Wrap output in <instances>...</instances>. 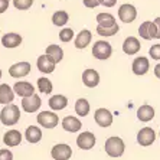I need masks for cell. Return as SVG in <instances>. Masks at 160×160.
<instances>
[{
    "mask_svg": "<svg viewBox=\"0 0 160 160\" xmlns=\"http://www.w3.org/2000/svg\"><path fill=\"white\" fill-rule=\"evenodd\" d=\"M104 150L110 157H121L124 154V150H126V144H124L123 138L117 137V136H111L105 140L104 144Z\"/></svg>",
    "mask_w": 160,
    "mask_h": 160,
    "instance_id": "obj_1",
    "label": "cell"
},
{
    "mask_svg": "<svg viewBox=\"0 0 160 160\" xmlns=\"http://www.w3.org/2000/svg\"><path fill=\"white\" fill-rule=\"evenodd\" d=\"M20 120V108L15 104L4 105L2 112H0V121L3 126H15L18 124V121Z\"/></svg>",
    "mask_w": 160,
    "mask_h": 160,
    "instance_id": "obj_2",
    "label": "cell"
},
{
    "mask_svg": "<svg viewBox=\"0 0 160 160\" xmlns=\"http://www.w3.org/2000/svg\"><path fill=\"white\" fill-rule=\"evenodd\" d=\"M36 121L38 124H41L43 128H55L58 124H59V117L58 114L53 111H42L36 116Z\"/></svg>",
    "mask_w": 160,
    "mask_h": 160,
    "instance_id": "obj_3",
    "label": "cell"
},
{
    "mask_svg": "<svg viewBox=\"0 0 160 160\" xmlns=\"http://www.w3.org/2000/svg\"><path fill=\"white\" fill-rule=\"evenodd\" d=\"M112 53V46L110 42L107 41H97L92 46V55L94 58H97L100 61L108 59Z\"/></svg>",
    "mask_w": 160,
    "mask_h": 160,
    "instance_id": "obj_4",
    "label": "cell"
},
{
    "mask_svg": "<svg viewBox=\"0 0 160 160\" xmlns=\"http://www.w3.org/2000/svg\"><path fill=\"white\" fill-rule=\"evenodd\" d=\"M51 156L53 160H68L72 156V149L71 146L65 144V143H59L55 144L51 150Z\"/></svg>",
    "mask_w": 160,
    "mask_h": 160,
    "instance_id": "obj_5",
    "label": "cell"
},
{
    "mask_svg": "<svg viewBox=\"0 0 160 160\" xmlns=\"http://www.w3.org/2000/svg\"><path fill=\"white\" fill-rule=\"evenodd\" d=\"M118 18H120V20L124 23L134 22L136 18H137V9L134 8L133 4H128V3L121 4L118 9Z\"/></svg>",
    "mask_w": 160,
    "mask_h": 160,
    "instance_id": "obj_6",
    "label": "cell"
},
{
    "mask_svg": "<svg viewBox=\"0 0 160 160\" xmlns=\"http://www.w3.org/2000/svg\"><path fill=\"white\" fill-rule=\"evenodd\" d=\"M156 140V133L150 127H143L142 130L137 133V143L143 147H149Z\"/></svg>",
    "mask_w": 160,
    "mask_h": 160,
    "instance_id": "obj_7",
    "label": "cell"
},
{
    "mask_svg": "<svg viewBox=\"0 0 160 160\" xmlns=\"http://www.w3.org/2000/svg\"><path fill=\"white\" fill-rule=\"evenodd\" d=\"M97 143V138L91 131H82L77 137V146L81 150H91Z\"/></svg>",
    "mask_w": 160,
    "mask_h": 160,
    "instance_id": "obj_8",
    "label": "cell"
},
{
    "mask_svg": "<svg viewBox=\"0 0 160 160\" xmlns=\"http://www.w3.org/2000/svg\"><path fill=\"white\" fill-rule=\"evenodd\" d=\"M12 89H13L15 95H19V97H22V98L32 97L35 94V87L28 81H18Z\"/></svg>",
    "mask_w": 160,
    "mask_h": 160,
    "instance_id": "obj_9",
    "label": "cell"
},
{
    "mask_svg": "<svg viewBox=\"0 0 160 160\" xmlns=\"http://www.w3.org/2000/svg\"><path fill=\"white\" fill-rule=\"evenodd\" d=\"M94 120L100 127H110L112 124V112L107 108H98L94 112Z\"/></svg>",
    "mask_w": 160,
    "mask_h": 160,
    "instance_id": "obj_10",
    "label": "cell"
},
{
    "mask_svg": "<svg viewBox=\"0 0 160 160\" xmlns=\"http://www.w3.org/2000/svg\"><path fill=\"white\" fill-rule=\"evenodd\" d=\"M131 69H133L134 75H138V77L146 75L150 69L149 58H146V56H137V58L133 61V63H131Z\"/></svg>",
    "mask_w": 160,
    "mask_h": 160,
    "instance_id": "obj_11",
    "label": "cell"
},
{
    "mask_svg": "<svg viewBox=\"0 0 160 160\" xmlns=\"http://www.w3.org/2000/svg\"><path fill=\"white\" fill-rule=\"evenodd\" d=\"M30 74V63L29 62H16L9 68V75L12 78H23Z\"/></svg>",
    "mask_w": 160,
    "mask_h": 160,
    "instance_id": "obj_12",
    "label": "cell"
},
{
    "mask_svg": "<svg viewBox=\"0 0 160 160\" xmlns=\"http://www.w3.org/2000/svg\"><path fill=\"white\" fill-rule=\"evenodd\" d=\"M61 126H62V128L65 131H68V133H78V131L81 130L82 123H81V120L77 118V117L67 116V117H63L62 118Z\"/></svg>",
    "mask_w": 160,
    "mask_h": 160,
    "instance_id": "obj_13",
    "label": "cell"
},
{
    "mask_svg": "<svg viewBox=\"0 0 160 160\" xmlns=\"http://www.w3.org/2000/svg\"><path fill=\"white\" fill-rule=\"evenodd\" d=\"M42 105V100L39 95L33 94L32 97L22 98V108L25 112H36Z\"/></svg>",
    "mask_w": 160,
    "mask_h": 160,
    "instance_id": "obj_14",
    "label": "cell"
},
{
    "mask_svg": "<svg viewBox=\"0 0 160 160\" xmlns=\"http://www.w3.org/2000/svg\"><path fill=\"white\" fill-rule=\"evenodd\" d=\"M138 35H140V38H143L144 41L156 39V26H154V23L150 22V20L143 22L142 25L138 26Z\"/></svg>",
    "mask_w": 160,
    "mask_h": 160,
    "instance_id": "obj_15",
    "label": "cell"
},
{
    "mask_svg": "<svg viewBox=\"0 0 160 160\" xmlns=\"http://www.w3.org/2000/svg\"><path fill=\"white\" fill-rule=\"evenodd\" d=\"M82 82L88 88H95L100 84V74H98V71L91 69V68L85 69L82 72Z\"/></svg>",
    "mask_w": 160,
    "mask_h": 160,
    "instance_id": "obj_16",
    "label": "cell"
},
{
    "mask_svg": "<svg viewBox=\"0 0 160 160\" xmlns=\"http://www.w3.org/2000/svg\"><path fill=\"white\" fill-rule=\"evenodd\" d=\"M140 49H142V45H140V41L136 36H128L124 39L123 52L126 55H136Z\"/></svg>",
    "mask_w": 160,
    "mask_h": 160,
    "instance_id": "obj_17",
    "label": "cell"
},
{
    "mask_svg": "<svg viewBox=\"0 0 160 160\" xmlns=\"http://www.w3.org/2000/svg\"><path fill=\"white\" fill-rule=\"evenodd\" d=\"M22 138H23L22 133L19 130H15V128H13V130H9L4 133L3 143L8 146V147H16V146H19L22 143Z\"/></svg>",
    "mask_w": 160,
    "mask_h": 160,
    "instance_id": "obj_18",
    "label": "cell"
},
{
    "mask_svg": "<svg viewBox=\"0 0 160 160\" xmlns=\"http://www.w3.org/2000/svg\"><path fill=\"white\" fill-rule=\"evenodd\" d=\"M55 65L56 63L51 58H48L46 55H41L36 61V67L42 74H52L55 71Z\"/></svg>",
    "mask_w": 160,
    "mask_h": 160,
    "instance_id": "obj_19",
    "label": "cell"
},
{
    "mask_svg": "<svg viewBox=\"0 0 160 160\" xmlns=\"http://www.w3.org/2000/svg\"><path fill=\"white\" fill-rule=\"evenodd\" d=\"M2 45L8 49L18 48V46L22 45V36L19 33H15V32H9V33L3 35V38H2Z\"/></svg>",
    "mask_w": 160,
    "mask_h": 160,
    "instance_id": "obj_20",
    "label": "cell"
},
{
    "mask_svg": "<svg viewBox=\"0 0 160 160\" xmlns=\"http://www.w3.org/2000/svg\"><path fill=\"white\" fill-rule=\"evenodd\" d=\"M48 104L52 111H61L63 108H67L68 98L65 97V95H62V94H56V95H52V97L49 98Z\"/></svg>",
    "mask_w": 160,
    "mask_h": 160,
    "instance_id": "obj_21",
    "label": "cell"
},
{
    "mask_svg": "<svg viewBox=\"0 0 160 160\" xmlns=\"http://www.w3.org/2000/svg\"><path fill=\"white\" fill-rule=\"evenodd\" d=\"M15 101V92L9 84H2L0 85V104L9 105L13 104Z\"/></svg>",
    "mask_w": 160,
    "mask_h": 160,
    "instance_id": "obj_22",
    "label": "cell"
},
{
    "mask_svg": "<svg viewBox=\"0 0 160 160\" xmlns=\"http://www.w3.org/2000/svg\"><path fill=\"white\" fill-rule=\"evenodd\" d=\"M91 39H92V33L89 32L88 29L81 30L77 38H75V48L77 49H85L89 43H91Z\"/></svg>",
    "mask_w": 160,
    "mask_h": 160,
    "instance_id": "obj_23",
    "label": "cell"
},
{
    "mask_svg": "<svg viewBox=\"0 0 160 160\" xmlns=\"http://www.w3.org/2000/svg\"><path fill=\"white\" fill-rule=\"evenodd\" d=\"M25 138H26V142L36 144L42 140V130L38 126H29L25 131Z\"/></svg>",
    "mask_w": 160,
    "mask_h": 160,
    "instance_id": "obj_24",
    "label": "cell"
},
{
    "mask_svg": "<svg viewBox=\"0 0 160 160\" xmlns=\"http://www.w3.org/2000/svg\"><path fill=\"white\" fill-rule=\"evenodd\" d=\"M45 55L48 56V58H51V59H52L55 63L61 62V61L63 59V51H62V48H61L59 45H55V43L49 45L48 48H46Z\"/></svg>",
    "mask_w": 160,
    "mask_h": 160,
    "instance_id": "obj_25",
    "label": "cell"
},
{
    "mask_svg": "<svg viewBox=\"0 0 160 160\" xmlns=\"http://www.w3.org/2000/svg\"><path fill=\"white\" fill-rule=\"evenodd\" d=\"M137 118L143 123H149L154 118V108L149 104H144L137 110Z\"/></svg>",
    "mask_w": 160,
    "mask_h": 160,
    "instance_id": "obj_26",
    "label": "cell"
},
{
    "mask_svg": "<svg viewBox=\"0 0 160 160\" xmlns=\"http://www.w3.org/2000/svg\"><path fill=\"white\" fill-rule=\"evenodd\" d=\"M95 20H97L98 26H101V28H112L117 25L116 18L111 13H98Z\"/></svg>",
    "mask_w": 160,
    "mask_h": 160,
    "instance_id": "obj_27",
    "label": "cell"
},
{
    "mask_svg": "<svg viewBox=\"0 0 160 160\" xmlns=\"http://www.w3.org/2000/svg\"><path fill=\"white\" fill-rule=\"evenodd\" d=\"M89 102L85 100V98H78L77 102H75V112L78 114L79 117H87L89 114Z\"/></svg>",
    "mask_w": 160,
    "mask_h": 160,
    "instance_id": "obj_28",
    "label": "cell"
},
{
    "mask_svg": "<svg viewBox=\"0 0 160 160\" xmlns=\"http://www.w3.org/2000/svg\"><path fill=\"white\" fill-rule=\"evenodd\" d=\"M69 20V15L65 10H58L52 15V23L55 26H65Z\"/></svg>",
    "mask_w": 160,
    "mask_h": 160,
    "instance_id": "obj_29",
    "label": "cell"
},
{
    "mask_svg": "<svg viewBox=\"0 0 160 160\" xmlns=\"http://www.w3.org/2000/svg\"><path fill=\"white\" fill-rule=\"evenodd\" d=\"M36 85H38V89H39L42 94H51L53 91L52 82L49 81L48 78H45V77H42V78L38 79V81H36Z\"/></svg>",
    "mask_w": 160,
    "mask_h": 160,
    "instance_id": "obj_30",
    "label": "cell"
},
{
    "mask_svg": "<svg viewBox=\"0 0 160 160\" xmlns=\"http://www.w3.org/2000/svg\"><path fill=\"white\" fill-rule=\"evenodd\" d=\"M120 30V26L116 25L112 28H101V26H97V33L102 38H110V36H114L116 33H118Z\"/></svg>",
    "mask_w": 160,
    "mask_h": 160,
    "instance_id": "obj_31",
    "label": "cell"
},
{
    "mask_svg": "<svg viewBox=\"0 0 160 160\" xmlns=\"http://www.w3.org/2000/svg\"><path fill=\"white\" fill-rule=\"evenodd\" d=\"M74 30L71 28H63L62 30L59 32V41L63 42V43H67V42H71L74 39Z\"/></svg>",
    "mask_w": 160,
    "mask_h": 160,
    "instance_id": "obj_32",
    "label": "cell"
},
{
    "mask_svg": "<svg viewBox=\"0 0 160 160\" xmlns=\"http://www.w3.org/2000/svg\"><path fill=\"white\" fill-rule=\"evenodd\" d=\"M33 0H13V6L19 10H28L32 8Z\"/></svg>",
    "mask_w": 160,
    "mask_h": 160,
    "instance_id": "obj_33",
    "label": "cell"
},
{
    "mask_svg": "<svg viewBox=\"0 0 160 160\" xmlns=\"http://www.w3.org/2000/svg\"><path fill=\"white\" fill-rule=\"evenodd\" d=\"M149 55L152 56V59L160 61V43L153 45L152 48L149 49Z\"/></svg>",
    "mask_w": 160,
    "mask_h": 160,
    "instance_id": "obj_34",
    "label": "cell"
},
{
    "mask_svg": "<svg viewBox=\"0 0 160 160\" xmlns=\"http://www.w3.org/2000/svg\"><path fill=\"white\" fill-rule=\"evenodd\" d=\"M0 160H13V153L9 149L0 150Z\"/></svg>",
    "mask_w": 160,
    "mask_h": 160,
    "instance_id": "obj_35",
    "label": "cell"
},
{
    "mask_svg": "<svg viewBox=\"0 0 160 160\" xmlns=\"http://www.w3.org/2000/svg\"><path fill=\"white\" fill-rule=\"evenodd\" d=\"M82 3L88 9H95L98 4H100V2H98V0H82Z\"/></svg>",
    "mask_w": 160,
    "mask_h": 160,
    "instance_id": "obj_36",
    "label": "cell"
},
{
    "mask_svg": "<svg viewBox=\"0 0 160 160\" xmlns=\"http://www.w3.org/2000/svg\"><path fill=\"white\" fill-rule=\"evenodd\" d=\"M100 2L101 6H104V8H112V6H116L117 0H98Z\"/></svg>",
    "mask_w": 160,
    "mask_h": 160,
    "instance_id": "obj_37",
    "label": "cell"
},
{
    "mask_svg": "<svg viewBox=\"0 0 160 160\" xmlns=\"http://www.w3.org/2000/svg\"><path fill=\"white\" fill-rule=\"evenodd\" d=\"M9 4H10L9 0H0V13H4V12L8 10Z\"/></svg>",
    "mask_w": 160,
    "mask_h": 160,
    "instance_id": "obj_38",
    "label": "cell"
},
{
    "mask_svg": "<svg viewBox=\"0 0 160 160\" xmlns=\"http://www.w3.org/2000/svg\"><path fill=\"white\" fill-rule=\"evenodd\" d=\"M154 26H156V39H160V18H156L153 20Z\"/></svg>",
    "mask_w": 160,
    "mask_h": 160,
    "instance_id": "obj_39",
    "label": "cell"
},
{
    "mask_svg": "<svg viewBox=\"0 0 160 160\" xmlns=\"http://www.w3.org/2000/svg\"><path fill=\"white\" fill-rule=\"evenodd\" d=\"M154 75L160 79V63H157L156 67H154Z\"/></svg>",
    "mask_w": 160,
    "mask_h": 160,
    "instance_id": "obj_40",
    "label": "cell"
},
{
    "mask_svg": "<svg viewBox=\"0 0 160 160\" xmlns=\"http://www.w3.org/2000/svg\"><path fill=\"white\" fill-rule=\"evenodd\" d=\"M2 75H3V72H2V69H0V78H2Z\"/></svg>",
    "mask_w": 160,
    "mask_h": 160,
    "instance_id": "obj_41",
    "label": "cell"
},
{
    "mask_svg": "<svg viewBox=\"0 0 160 160\" xmlns=\"http://www.w3.org/2000/svg\"><path fill=\"white\" fill-rule=\"evenodd\" d=\"M159 136H160V134H159Z\"/></svg>",
    "mask_w": 160,
    "mask_h": 160,
    "instance_id": "obj_42",
    "label": "cell"
}]
</instances>
